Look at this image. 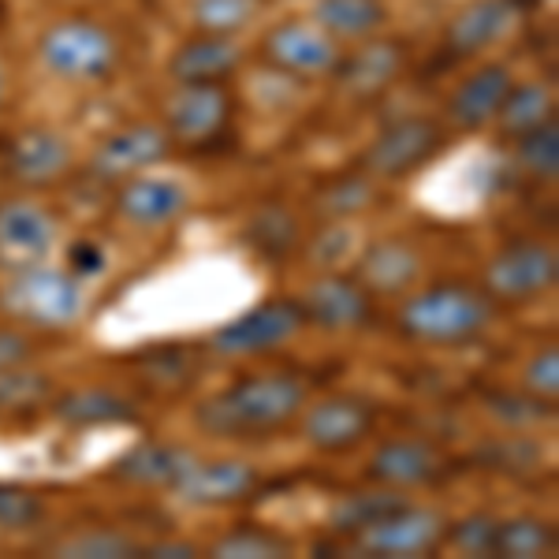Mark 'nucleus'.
I'll return each instance as SVG.
<instances>
[{"instance_id": "obj_1", "label": "nucleus", "mask_w": 559, "mask_h": 559, "mask_svg": "<svg viewBox=\"0 0 559 559\" xmlns=\"http://www.w3.org/2000/svg\"><path fill=\"white\" fill-rule=\"evenodd\" d=\"M310 400L306 377L292 369H258L242 373L231 384L216 388L213 395L194 403L191 421L202 437L247 444V440H269L292 429Z\"/></svg>"}, {"instance_id": "obj_2", "label": "nucleus", "mask_w": 559, "mask_h": 559, "mask_svg": "<svg viewBox=\"0 0 559 559\" xmlns=\"http://www.w3.org/2000/svg\"><path fill=\"white\" fill-rule=\"evenodd\" d=\"M496 313L500 306L481 292V284L437 280L403 295L395 329L421 347H463L492 329Z\"/></svg>"}, {"instance_id": "obj_3", "label": "nucleus", "mask_w": 559, "mask_h": 559, "mask_svg": "<svg viewBox=\"0 0 559 559\" xmlns=\"http://www.w3.org/2000/svg\"><path fill=\"white\" fill-rule=\"evenodd\" d=\"M34 57L45 75L64 86H105L123 64V45L94 15H64L38 34Z\"/></svg>"}, {"instance_id": "obj_4", "label": "nucleus", "mask_w": 559, "mask_h": 559, "mask_svg": "<svg viewBox=\"0 0 559 559\" xmlns=\"http://www.w3.org/2000/svg\"><path fill=\"white\" fill-rule=\"evenodd\" d=\"M0 310L12 324H23L31 332H68L86 313V280H79L71 269L41 261L34 269L4 276Z\"/></svg>"}, {"instance_id": "obj_5", "label": "nucleus", "mask_w": 559, "mask_h": 559, "mask_svg": "<svg viewBox=\"0 0 559 559\" xmlns=\"http://www.w3.org/2000/svg\"><path fill=\"white\" fill-rule=\"evenodd\" d=\"M448 139H452V131L437 116H400L373 134L358 168L373 176L377 183H400V179H411L414 173L432 165L448 150Z\"/></svg>"}, {"instance_id": "obj_6", "label": "nucleus", "mask_w": 559, "mask_h": 559, "mask_svg": "<svg viewBox=\"0 0 559 559\" xmlns=\"http://www.w3.org/2000/svg\"><path fill=\"white\" fill-rule=\"evenodd\" d=\"M559 280V254L545 239H511L481 269V292L500 306H534L552 295Z\"/></svg>"}, {"instance_id": "obj_7", "label": "nucleus", "mask_w": 559, "mask_h": 559, "mask_svg": "<svg viewBox=\"0 0 559 559\" xmlns=\"http://www.w3.org/2000/svg\"><path fill=\"white\" fill-rule=\"evenodd\" d=\"M347 45H340L329 31H321L310 15L280 20L261 34L258 57L276 75L299 79V83H324L340 71Z\"/></svg>"}, {"instance_id": "obj_8", "label": "nucleus", "mask_w": 559, "mask_h": 559, "mask_svg": "<svg viewBox=\"0 0 559 559\" xmlns=\"http://www.w3.org/2000/svg\"><path fill=\"white\" fill-rule=\"evenodd\" d=\"M381 411L362 392H324L318 400H306L299 414V437L310 452L324 459H344L366 444L377 432Z\"/></svg>"}, {"instance_id": "obj_9", "label": "nucleus", "mask_w": 559, "mask_h": 559, "mask_svg": "<svg viewBox=\"0 0 559 559\" xmlns=\"http://www.w3.org/2000/svg\"><path fill=\"white\" fill-rule=\"evenodd\" d=\"M302 332H306V313L299 299L280 295V299H265L250 306V310H242L239 318L224 321L210 336V350L216 358L239 362V358L273 355V350L292 344V340H299Z\"/></svg>"}, {"instance_id": "obj_10", "label": "nucleus", "mask_w": 559, "mask_h": 559, "mask_svg": "<svg viewBox=\"0 0 559 559\" xmlns=\"http://www.w3.org/2000/svg\"><path fill=\"white\" fill-rule=\"evenodd\" d=\"M448 522L452 519L440 508L403 500L400 508H392L388 515L369 522L366 530H358L347 540L355 552L373 559H421V556H437L444 548Z\"/></svg>"}, {"instance_id": "obj_11", "label": "nucleus", "mask_w": 559, "mask_h": 559, "mask_svg": "<svg viewBox=\"0 0 559 559\" xmlns=\"http://www.w3.org/2000/svg\"><path fill=\"white\" fill-rule=\"evenodd\" d=\"M176 153L173 134L165 131L160 120H131L123 128L108 131L94 150H90L83 173L94 179V183L116 187L123 179L139 176V173H153L157 165H165Z\"/></svg>"}, {"instance_id": "obj_12", "label": "nucleus", "mask_w": 559, "mask_h": 559, "mask_svg": "<svg viewBox=\"0 0 559 559\" xmlns=\"http://www.w3.org/2000/svg\"><path fill=\"white\" fill-rule=\"evenodd\" d=\"M236 97L228 83H173L160 108V123L176 146L202 150L231 131Z\"/></svg>"}, {"instance_id": "obj_13", "label": "nucleus", "mask_w": 559, "mask_h": 559, "mask_svg": "<svg viewBox=\"0 0 559 559\" xmlns=\"http://www.w3.org/2000/svg\"><path fill=\"white\" fill-rule=\"evenodd\" d=\"M60 247V221L31 194L0 198V273L12 276L49 261Z\"/></svg>"}, {"instance_id": "obj_14", "label": "nucleus", "mask_w": 559, "mask_h": 559, "mask_svg": "<svg viewBox=\"0 0 559 559\" xmlns=\"http://www.w3.org/2000/svg\"><path fill=\"white\" fill-rule=\"evenodd\" d=\"M79 157L71 139L49 123L20 128L4 146V173L23 191H52L75 173Z\"/></svg>"}, {"instance_id": "obj_15", "label": "nucleus", "mask_w": 559, "mask_h": 559, "mask_svg": "<svg viewBox=\"0 0 559 559\" xmlns=\"http://www.w3.org/2000/svg\"><path fill=\"white\" fill-rule=\"evenodd\" d=\"M295 299L306 313V329L329 332V336H350V332H366L373 324L377 299L350 273L324 269Z\"/></svg>"}, {"instance_id": "obj_16", "label": "nucleus", "mask_w": 559, "mask_h": 559, "mask_svg": "<svg viewBox=\"0 0 559 559\" xmlns=\"http://www.w3.org/2000/svg\"><path fill=\"white\" fill-rule=\"evenodd\" d=\"M452 474V455L429 437H388L366 463V481L384 489H432Z\"/></svg>"}, {"instance_id": "obj_17", "label": "nucleus", "mask_w": 559, "mask_h": 559, "mask_svg": "<svg viewBox=\"0 0 559 559\" xmlns=\"http://www.w3.org/2000/svg\"><path fill=\"white\" fill-rule=\"evenodd\" d=\"M191 202V187L160 173H139L112 187V216L134 231L173 228L179 216H187Z\"/></svg>"}, {"instance_id": "obj_18", "label": "nucleus", "mask_w": 559, "mask_h": 559, "mask_svg": "<svg viewBox=\"0 0 559 559\" xmlns=\"http://www.w3.org/2000/svg\"><path fill=\"white\" fill-rule=\"evenodd\" d=\"M261 489V471L247 459H198L187 466L183 477L173 485V496L187 508L213 511V508H236L247 503Z\"/></svg>"}, {"instance_id": "obj_19", "label": "nucleus", "mask_w": 559, "mask_h": 559, "mask_svg": "<svg viewBox=\"0 0 559 559\" xmlns=\"http://www.w3.org/2000/svg\"><path fill=\"white\" fill-rule=\"evenodd\" d=\"M407 68H411V45L403 38H381L377 34V38H366L355 49H347L344 60H340V71L332 79H336V86L344 90L350 102L366 105L384 97L388 90L407 75Z\"/></svg>"}, {"instance_id": "obj_20", "label": "nucleus", "mask_w": 559, "mask_h": 559, "mask_svg": "<svg viewBox=\"0 0 559 559\" xmlns=\"http://www.w3.org/2000/svg\"><path fill=\"white\" fill-rule=\"evenodd\" d=\"M426 261L421 250L403 236H377L369 239L350 261V276L366 287L373 299H403L421 284Z\"/></svg>"}, {"instance_id": "obj_21", "label": "nucleus", "mask_w": 559, "mask_h": 559, "mask_svg": "<svg viewBox=\"0 0 559 559\" xmlns=\"http://www.w3.org/2000/svg\"><path fill=\"white\" fill-rule=\"evenodd\" d=\"M515 86V71L503 60H485L474 71H466L463 83H459L444 102V123L448 131L474 134L492 128L496 112H500L508 90Z\"/></svg>"}, {"instance_id": "obj_22", "label": "nucleus", "mask_w": 559, "mask_h": 559, "mask_svg": "<svg viewBox=\"0 0 559 559\" xmlns=\"http://www.w3.org/2000/svg\"><path fill=\"white\" fill-rule=\"evenodd\" d=\"M526 4L522 0H466L444 26V49L455 60L485 57L522 23Z\"/></svg>"}, {"instance_id": "obj_23", "label": "nucleus", "mask_w": 559, "mask_h": 559, "mask_svg": "<svg viewBox=\"0 0 559 559\" xmlns=\"http://www.w3.org/2000/svg\"><path fill=\"white\" fill-rule=\"evenodd\" d=\"M194 463V452L183 444H165V440H139L128 448L112 466L108 477L131 489H165L173 492V485L183 477L187 466Z\"/></svg>"}, {"instance_id": "obj_24", "label": "nucleus", "mask_w": 559, "mask_h": 559, "mask_svg": "<svg viewBox=\"0 0 559 559\" xmlns=\"http://www.w3.org/2000/svg\"><path fill=\"white\" fill-rule=\"evenodd\" d=\"M242 68V49L236 38L221 34H198L179 41L165 64V75L173 83H228Z\"/></svg>"}, {"instance_id": "obj_25", "label": "nucleus", "mask_w": 559, "mask_h": 559, "mask_svg": "<svg viewBox=\"0 0 559 559\" xmlns=\"http://www.w3.org/2000/svg\"><path fill=\"white\" fill-rule=\"evenodd\" d=\"M52 414L71 429H97V426H139V403L116 388H71L64 395H52Z\"/></svg>"}, {"instance_id": "obj_26", "label": "nucleus", "mask_w": 559, "mask_h": 559, "mask_svg": "<svg viewBox=\"0 0 559 559\" xmlns=\"http://www.w3.org/2000/svg\"><path fill=\"white\" fill-rule=\"evenodd\" d=\"M310 20L329 31L340 45H358L366 38H377L392 20L388 0H313Z\"/></svg>"}, {"instance_id": "obj_27", "label": "nucleus", "mask_w": 559, "mask_h": 559, "mask_svg": "<svg viewBox=\"0 0 559 559\" xmlns=\"http://www.w3.org/2000/svg\"><path fill=\"white\" fill-rule=\"evenodd\" d=\"M242 239L250 250H258L265 261H284L302 247V221L292 205L265 202L242 224Z\"/></svg>"}, {"instance_id": "obj_28", "label": "nucleus", "mask_w": 559, "mask_h": 559, "mask_svg": "<svg viewBox=\"0 0 559 559\" xmlns=\"http://www.w3.org/2000/svg\"><path fill=\"white\" fill-rule=\"evenodd\" d=\"M559 534L552 519L540 515H508L496 519V537H492V559H545L556 556Z\"/></svg>"}, {"instance_id": "obj_29", "label": "nucleus", "mask_w": 559, "mask_h": 559, "mask_svg": "<svg viewBox=\"0 0 559 559\" xmlns=\"http://www.w3.org/2000/svg\"><path fill=\"white\" fill-rule=\"evenodd\" d=\"M556 120V94L545 83H519L508 90L500 112H496L492 128L503 134V139H522V134L537 131L540 123Z\"/></svg>"}, {"instance_id": "obj_30", "label": "nucleus", "mask_w": 559, "mask_h": 559, "mask_svg": "<svg viewBox=\"0 0 559 559\" xmlns=\"http://www.w3.org/2000/svg\"><path fill=\"white\" fill-rule=\"evenodd\" d=\"M377 179L366 176L362 168L355 173H344V176H332L329 183H321L313 191V213H318L321 224H347L350 216L366 213L369 205L377 202Z\"/></svg>"}, {"instance_id": "obj_31", "label": "nucleus", "mask_w": 559, "mask_h": 559, "mask_svg": "<svg viewBox=\"0 0 559 559\" xmlns=\"http://www.w3.org/2000/svg\"><path fill=\"white\" fill-rule=\"evenodd\" d=\"M403 500H411V496L400 489H384V485H373V489H366V492H347L344 500L332 508L329 530L340 537H355L358 530H366L369 522H377L392 508H400Z\"/></svg>"}, {"instance_id": "obj_32", "label": "nucleus", "mask_w": 559, "mask_h": 559, "mask_svg": "<svg viewBox=\"0 0 559 559\" xmlns=\"http://www.w3.org/2000/svg\"><path fill=\"white\" fill-rule=\"evenodd\" d=\"M265 0H194L191 4V23L198 34H221V38H239L242 31H250Z\"/></svg>"}, {"instance_id": "obj_33", "label": "nucleus", "mask_w": 559, "mask_h": 559, "mask_svg": "<svg viewBox=\"0 0 559 559\" xmlns=\"http://www.w3.org/2000/svg\"><path fill=\"white\" fill-rule=\"evenodd\" d=\"M210 552L221 559H280L295 556V540L265 526H236L224 537H216Z\"/></svg>"}, {"instance_id": "obj_34", "label": "nucleus", "mask_w": 559, "mask_h": 559, "mask_svg": "<svg viewBox=\"0 0 559 559\" xmlns=\"http://www.w3.org/2000/svg\"><path fill=\"white\" fill-rule=\"evenodd\" d=\"M52 395H57V392H52L49 373H34L31 366L0 373V414H20V411H34V407H49Z\"/></svg>"}, {"instance_id": "obj_35", "label": "nucleus", "mask_w": 559, "mask_h": 559, "mask_svg": "<svg viewBox=\"0 0 559 559\" xmlns=\"http://www.w3.org/2000/svg\"><path fill=\"white\" fill-rule=\"evenodd\" d=\"M515 157L522 165V173L540 179V183H552L559 176V128L556 120L540 123L537 131L515 139Z\"/></svg>"}, {"instance_id": "obj_36", "label": "nucleus", "mask_w": 559, "mask_h": 559, "mask_svg": "<svg viewBox=\"0 0 559 559\" xmlns=\"http://www.w3.org/2000/svg\"><path fill=\"white\" fill-rule=\"evenodd\" d=\"M60 556L75 559H123V556H142V540L128 537L123 530H79L75 537H64L57 545Z\"/></svg>"}, {"instance_id": "obj_37", "label": "nucleus", "mask_w": 559, "mask_h": 559, "mask_svg": "<svg viewBox=\"0 0 559 559\" xmlns=\"http://www.w3.org/2000/svg\"><path fill=\"white\" fill-rule=\"evenodd\" d=\"M519 384H522V392H526V395H534V400L556 407V400H559V347L556 344H540L534 355L522 362Z\"/></svg>"}, {"instance_id": "obj_38", "label": "nucleus", "mask_w": 559, "mask_h": 559, "mask_svg": "<svg viewBox=\"0 0 559 559\" xmlns=\"http://www.w3.org/2000/svg\"><path fill=\"white\" fill-rule=\"evenodd\" d=\"M496 519L492 511H471L463 519H452L448 522V537L444 545H452L459 556H489L492 559V537H496Z\"/></svg>"}, {"instance_id": "obj_39", "label": "nucleus", "mask_w": 559, "mask_h": 559, "mask_svg": "<svg viewBox=\"0 0 559 559\" xmlns=\"http://www.w3.org/2000/svg\"><path fill=\"white\" fill-rule=\"evenodd\" d=\"M45 519V503L34 489L23 485H0V530L8 534H23L34 530Z\"/></svg>"}, {"instance_id": "obj_40", "label": "nucleus", "mask_w": 559, "mask_h": 559, "mask_svg": "<svg viewBox=\"0 0 559 559\" xmlns=\"http://www.w3.org/2000/svg\"><path fill=\"white\" fill-rule=\"evenodd\" d=\"M38 358V340L23 324H0V373L23 369Z\"/></svg>"}, {"instance_id": "obj_41", "label": "nucleus", "mask_w": 559, "mask_h": 559, "mask_svg": "<svg viewBox=\"0 0 559 559\" xmlns=\"http://www.w3.org/2000/svg\"><path fill=\"white\" fill-rule=\"evenodd\" d=\"M68 269H71V273H75L79 280H90V276L105 273V250L97 247V242H90V239L71 242V250H68Z\"/></svg>"}, {"instance_id": "obj_42", "label": "nucleus", "mask_w": 559, "mask_h": 559, "mask_svg": "<svg viewBox=\"0 0 559 559\" xmlns=\"http://www.w3.org/2000/svg\"><path fill=\"white\" fill-rule=\"evenodd\" d=\"M142 556L191 559V556H198V545H191V540H153V545H142Z\"/></svg>"}, {"instance_id": "obj_43", "label": "nucleus", "mask_w": 559, "mask_h": 559, "mask_svg": "<svg viewBox=\"0 0 559 559\" xmlns=\"http://www.w3.org/2000/svg\"><path fill=\"white\" fill-rule=\"evenodd\" d=\"M8 94H12V75H8L4 60H0V112H4V105H8Z\"/></svg>"}]
</instances>
